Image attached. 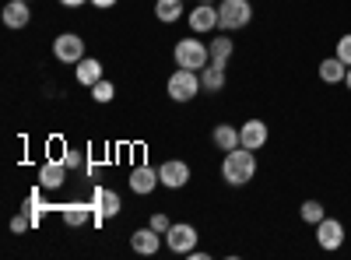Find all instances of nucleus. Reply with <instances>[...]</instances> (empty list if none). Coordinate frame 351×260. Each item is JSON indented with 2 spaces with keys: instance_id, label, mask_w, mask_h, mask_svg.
Wrapping results in <instances>:
<instances>
[{
  "instance_id": "f257e3e1",
  "label": "nucleus",
  "mask_w": 351,
  "mask_h": 260,
  "mask_svg": "<svg viewBox=\"0 0 351 260\" xmlns=\"http://www.w3.org/2000/svg\"><path fill=\"white\" fill-rule=\"evenodd\" d=\"M256 176V155L250 152V148H232V152H225V162H221V180L228 183V187H246L250 180Z\"/></svg>"
},
{
  "instance_id": "f03ea898",
  "label": "nucleus",
  "mask_w": 351,
  "mask_h": 260,
  "mask_svg": "<svg viewBox=\"0 0 351 260\" xmlns=\"http://www.w3.org/2000/svg\"><path fill=\"white\" fill-rule=\"evenodd\" d=\"M172 56H176V67H186V71H204V67L211 64L208 43H204V39H190V36L176 43Z\"/></svg>"
},
{
  "instance_id": "7ed1b4c3",
  "label": "nucleus",
  "mask_w": 351,
  "mask_h": 260,
  "mask_svg": "<svg viewBox=\"0 0 351 260\" xmlns=\"http://www.w3.org/2000/svg\"><path fill=\"white\" fill-rule=\"evenodd\" d=\"M165 92H169V99H172V102H190V99H197V95L204 92V84H200V71H186V67L172 71V74H169V81H165Z\"/></svg>"
},
{
  "instance_id": "20e7f679",
  "label": "nucleus",
  "mask_w": 351,
  "mask_h": 260,
  "mask_svg": "<svg viewBox=\"0 0 351 260\" xmlns=\"http://www.w3.org/2000/svg\"><path fill=\"white\" fill-rule=\"evenodd\" d=\"M253 21V4L250 0H218V28L221 32H236Z\"/></svg>"
},
{
  "instance_id": "39448f33",
  "label": "nucleus",
  "mask_w": 351,
  "mask_h": 260,
  "mask_svg": "<svg viewBox=\"0 0 351 260\" xmlns=\"http://www.w3.org/2000/svg\"><path fill=\"white\" fill-rule=\"evenodd\" d=\"M53 56H56V60H60V64H81L84 60V39L77 36V32H60V36H56L53 39Z\"/></svg>"
},
{
  "instance_id": "423d86ee",
  "label": "nucleus",
  "mask_w": 351,
  "mask_h": 260,
  "mask_svg": "<svg viewBox=\"0 0 351 260\" xmlns=\"http://www.w3.org/2000/svg\"><path fill=\"white\" fill-rule=\"evenodd\" d=\"M197 228L190 225V222H172V228L165 233V246L172 250V253H183V257H190L193 250H197Z\"/></svg>"
},
{
  "instance_id": "0eeeda50",
  "label": "nucleus",
  "mask_w": 351,
  "mask_h": 260,
  "mask_svg": "<svg viewBox=\"0 0 351 260\" xmlns=\"http://www.w3.org/2000/svg\"><path fill=\"white\" fill-rule=\"evenodd\" d=\"M120 208H123V200H120V193H116V190H109V187H95L92 190L95 225H102L106 218H116V215H120Z\"/></svg>"
},
{
  "instance_id": "6e6552de",
  "label": "nucleus",
  "mask_w": 351,
  "mask_h": 260,
  "mask_svg": "<svg viewBox=\"0 0 351 260\" xmlns=\"http://www.w3.org/2000/svg\"><path fill=\"white\" fill-rule=\"evenodd\" d=\"M67 165H64V158H46L43 165H39V172H36V183L43 187V190H60L64 183H67Z\"/></svg>"
},
{
  "instance_id": "1a4fd4ad",
  "label": "nucleus",
  "mask_w": 351,
  "mask_h": 260,
  "mask_svg": "<svg viewBox=\"0 0 351 260\" xmlns=\"http://www.w3.org/2000/svg\"><path fill=\"white\" fill-rule=\"evenodd\" d=\"M316 246L327 250V253L341 250L344 246V225L337 218H324V222L316 225Z\"/></svg>"
},
{
  "instance_id": "9d476101",
  "label": "nucleus",
  "mask_w": 351,
  "mask_h": 260,
  "mask_svg": "<svg viewBox=\"0 0 351 260\" xmlns=\"http://www.w3.org/2000/svg\"><path fill=\"white\" fill-rule=\"evenodd\" d=\"M158 180H162V187H169V190H183V187L190 183V165L180 162V158H169V162L158 165Z\"/></svg>"
},
{
  "instance_id": "9b49d317",
  "label": "nucleus",
  "mask_w": 351,
  "mask_h": 260,
  "mask_svg": "<svg viewBox=\"0 0 351 260\" xmlns=\"http://www.w3.org/2000/svg\"><path fill=\"white\" fill-rule=\"evenodd\" d=\"M127 183H130V190H134L137 197H148V193H155V187H162L158 169H155V165H134Z\"/></svg>"
},
{
  "instance_id": "f8f14e48",
  "label": "nucleus",
  "mask_w": 351,
  "mask_h": 260,
  "mask_svg": "<svg viewBox=\"0 0 351 260\" xmlns=\"http://www.w3.org/2000/svg\"><path fill=\"white\" fill-rule=\"evenodd\" d=\"M267 137H271V130H267L263 120H246L239 127V141H243V148H250V152H260L263 144H267Z\"/></svg>"
},
{
  "instance_id": "ddd939ff",
  "label": "nucleus",
  "mask_w": 351,
  "mask_h": 260,
  "mask_svg": "<svg viewBox=\"0 0 351 260\" xmlns=\"http://www.w3.org/2000/svg\"><path fill=\"white\" fill-rule=\"evenodd\" d=\"M130 246H134V253H141V257H155V253H158V246H162V233H155L152 225L134 228Z\"/></svg>"
},
{
  "instance_id": "4468645a",
  "label": "nucleus",
  "mask_w": 351,
  "mask_h": 260,
  "mask_svg": "<svg viewBox=\"0 0 351 260\" xmlns=\"http://www.w3.org/2000/svg\"><path fill=\"white\" fill-rule=\"evenodd\" d=\"M60 215H64V225H71V228H81V225H88V222H95L92 200H74V204H64Z\"/></svg>"
},
{
  "instance_id": "2eb2a0df",
  "label": "nucleus",
  "mask_w": 351,
  "mask_h": 260,
  "mask_svg": "<svg viewBox=\"0 0 351 260\" xmlns=\"http://www.w3.org/2000/svg\"><path fill=\"white\" fill-rule=\"evenodd\" d=\"M74 78H77L81 88H92V84H99L106 78V67L95 60V56H84L81 64H74Z\"/></svg>"
},
{
  "instance_id": "dca6fc26",
  "label": "nucleus",
  "mask_w": 351,
  "mask_h": 260,
  "mask_svg": "<svg viewBox=\"0 0 351 260\" xmlns=\"http://www.w3.org/2000/svg\"><path fill=\"white\" fill-rule=\"evenodd\" d=\"M190 28H193L197 36L215 32V28H218V8H211V4H197V8L190 11Z\"/></svg>"
},
{
  "instance_id": "f3484780",
  "label": "nucleus",
  "mask_w": 351,
  "mask_h": 260,
  "mask_svg": "<svg viewBox=\"0 0 351 260\" xmlns=\"http://www.w3.org/2000/svg\"><path fill=\"white\" fill-rule=\"evenodd\" d=\"M0 18H4V25H8V28H25L28 21H32L28 0H8L4 11H0Z\"/></svg>"
},
{
  "instance_id": "a211bd4d",
  "label": "nucleus",
  "mask_w": 351,
  "mask_h": 260,
  "mask_svg": "<svg viewBox=\"0 0 351 260\" xmlns=\"http://www.w3.org/2000/svg\"><path fill=\"white\" fill-rule=\"evenodd\" d=\"M211 141H215V148L218 152H232V148H239V127H232V123H218L211 130Z\"/></svg>"
},
{
  "instance_id": "6ab92c4d",
  "label": "nucleus",
  "mask_w": 351,
  "mask_h": 260,
  "mask_svg": "<svg viewBox=\"0 0 351 260\" xmlns=\"http://www.w3.org/2000/svg\"><path fill=\"white\" fill-rule=\"evenodd\" d=\"M186 14V0H155V18L172 25V21H180Z\"/></svg>"
},
{
  "instance_id": "aec40b11",
  "label": "nucleus",
  "mask_w": 351,
  "mask_h": 260,
  "mask_svg": "<svg viewBox=\"0 0 351 260\" xmlns=\"http://www.w3.org/2000/svg\"><path fill=\"white\" fill-rule=\"evenodd\" d=\"M348 74V64L341 60V56H327V60H319V81L327 84H341Z\"/></svg>"
},
{
  "instance_id": "412c9836",
  "label": "nucleus",
  "mask_w": 351,
  "mask_h": 260,
  "mask_svg": "<svg viewBox=\"0 0 351 260\" xmlns=\"http://www.w3.org/2000/svg\"><path fill=\"white\" fill-rule=\"evenodd\" d=\"M200 84H204V92H221L225 88V64H208L200 71Z\"/></svg>"
},
{
  "instance_id": "4be33fe9",
  "label": "nucleus",
  "mask_w": 351,
  "mask_h": 260,
  "mask_svg": "<svg viewBox=\"0 0 351 260\" xmlns=\"http://www.w3.org/2000/svg\"><path fill=\"white\" fill-rule=\"evenodd\" d=\"M208 49H211V64H228V56L236 53V43H232V39L221 32L218 39H211V43H208Z\"/></svg>"
},
{
  "instance_id": "5701e85b",
  "label": "nucleus",
  "mask_w": 351,
  "mask_h": 260,
  "mask_svg": "<svg viewBox=\"0 0 351 260\" xmlns=\"http://www.w3.org/2000/svg\"><path fill=\"white\" fill-rule=\"evenodd\" d=\"M299 215H302V222H306V225H319V222L327 218V211H324V204H319V200H302Z\"/></svg>"
},
{
  "instance_id": "b1692460",
  "label": "nucleus",
  "mask_w": 351,
  "mask_h": 260,
  "mask_svg": "<svg viewBox=\"0 0 351 260\" xmlns=\"http://www.w3.org/2000/svg\"><path fill=\"white\" fill-rule=\"evenodd\" d=\"M92 99H95V102H112V99H116L112 81H106V78H102L99 84H92Z\"/></svg>"
},
{
  "instance_id": "393cba45",
  "label": "nucleus",
  "mask_w": 351,
  "mask_h": 260,
  "mask_svg": "<svg viewBox=\"0 0 351 260\" xmlns=\"http://www.w3.org/2000/svg\"><path fill=\"white\" fill-rule=\"evenodd\" d=\"M60 158H64L67 169H81V165H84V152H77V148H67Z\"/></svg>"
},
{
  "instance_id": "a878e982",
  "label": "nucleus",
  "mask_w": 351,
  "mask_h": 260,
  "mask_svg": "<svg viewBox=\"0 0 351 260\" xmlns=\"http://www.w3.org/2000/svg\"><path fill=\"white\" fill-rule=\"evenodd\" d=\"M148 225L155 228V233H162V236H165V233H169V228H172V222H169V215H162V211H155V215L148 218Z\"/></svg>"
},
{
  "instance_id": "bb28decb",
  "label": "nucleus",
  "mask_w": 351,
  "mask_h": 260,
  "mask_svg": "<svg viewBox=\"0 0 351 260\" xmlns=\"http://www.w3.org/2000/svg\"><path fill=\"white\" fill-rule=\"evenodd\" d=\"M334 56H341V60H344V64L351 67V32L337 39V53H334Z\"/></svg>"
},
{
  "instance_id": "cd10ccee",
  "label": "nucleus",
  "mask_w": 351,
  "mask_h": 260,
  "mask_svg": "<svg viewBox=\"0 0 351 260\" xmlns=\"http://www.w3.org/2000/svg\"><path fill=\"white\" fill-rule=\"evenodd\" d=\"M36 222L32 218H25V215H14L11 218V233H28V228H32Z\"/></svg>"
},
{
  "instance_id": "c85d7f7f",
  "label": "nucleus",
  "mask_w": 351,
  "mask_h": 260,
  "mask_svg": "<svg viewBox=\"0 0 351 260\" xmlns=\"http://www.w3.org/2000/svg\"><path fill=\"white\" fill-rule=\"evenodd\" d=\"M116 4H120V0H92V8H99V11H109Z\"/></svg>"
},
{
  "instance_id": "c756f323",
  "label": "nucleus",
  "mask_w": 351,
  "mask_h": 260,
  "mask_svg": "<svg viewBox=\"0 0 351 260\" xmlns=\"http://www.w3.org/2000/svg\"><path fill=\"white\" fill-rule=\"evenodd\" d=\"M60 4H64V8H74V11H77L81 4H92V0H60Z\"/></svg>"
},
{
  "instance_id": "7c9ffc66",
  "label": "nucleus",
  "mask_w": 351,
  "mask_h": 260,
  "mask_svg": "<svg viewBox=\"0 0 351 260\" xmlns=\"http://www.w3.org/2000/svg\"><path fill=\"white\" fill-rule=\"evenodd\" d=\"M344 84H348V92H351V67H348V74H344Z\"/></svg>"
},
{
  "instance_id": "2f4dec72",
  "label": "nucleus",
  "mask_w": 351,
  "mask_h": 260,
  "mask_svg": "<svg viewBox=\"0 0 351 260\" xmlns=\"http://www.w3.org/2000/svg\"><path fill=\"white\" fill-rule=\"evenodd\" d=\"M28 4H32V0H28Z\"/></svg>"
}]
</instances>
